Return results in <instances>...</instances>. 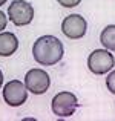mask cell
Wrapping results in <instances>:
<instances>
[{
	"label": "cell",
	"mask_w": 115,
	"mask_h": 121,
	"mask_svg": "<svg viewBox=\"0 0 115 121\" xmlns=\"http://www.w3.org/2000/svg\"><path fill=\"white\" fill-rule=\"evenodd\" d=\"M106 87L109 92H112L115 95V69L106 77Z\"/></svg>",
	"instance_id": "obj_10"
},
{
	"label": "cell",
	"mask_w": 115,
	"mask_h": 121,
	"mask_svg": "<svg viewBox=\"0 0 115 121\" xmlns=\"http://www.w3.org/2000/svg\"><path fill=\"white\" fill-rule=\"evenodd\" d=\"M18 48V39L12 32L0 34V57H9L15 54Z\"/></svg>",
	"instance_id": "obj_8"
},
{
	"label": "cell",
	"mask_w": 115,
	"mask_h": 121,
	"mask_svg": "<svg viewBox=\"0 0 115 121\" xmlns=\"http://www.w3.org/2000/svg\"><path fill=\"white\" fill-rule=\"evenodd\" d=\"M86 31H88V23L84 17H81L80 14H71L62 22V32L71 40H78L84 37Z\"/></svg>",
	"instance_id": "obj_7"
},
{
	"label": "cell",
	"mask_w": 115,
	"mask_h": 121,
	"mask_svg": "<svg viewBox=\"0 0 115 121\" xmlns=\"http://www.w3.org/2000/svg\"><path fill=\"white\" fill-rule=\"evenodd\" d=\"M65 49L63 43L54 35H41L34 41L32 55L40 66H54L62 61Z\"/></svg>",
	"instance_id": "obj_1"
},
{
	"label": "cell",
	"mask_w": 115,
	"mask_h": 121,
	"mask_svg": "<svg viewBox=\"0 0 115 121\" xmlns=\"http://www.w3.org/2000/svg\"><path fill=\"white\" fill-rule=\"evenodd\" d=\"M25 84H26L28 91L34 95H41L49 89L51 86V78L49 74L43 69H29L25 75Z\"/></svg>",
	"instance_id": "obj_6"
},
{
	"label": "cell",
	"mask_w": 115,
	"mask_h": 121,
	"mask_svg": "<svg viewBox=\"0 0 115 121\" xmlns=\"http://www.w3.org/2000/svg\"><path fill=\"white\" fill-rule=\"evenodd\" d=\"M8 17L15 26H26L34 18V8L26 0H14L8 6Z\"/></svg>",
	"instance_id": "obj_4"
},
{
	"label": "cell",
	"mask_w": 115,
	"mask_h": 121,
	"mask_svg": "<svg viewBox=\"0 0 115 121\" xmlns=\"http://www.w3.org/2000/svg\"><path fill=\"white\" fill-rule=\"evenodd\" d=\"M8 18H9V17H6V15H5V12H3V11H0V31H3V29L6 28Z\"/></svg>",
	"instance_id": "obj_12"
},
{
	"label": "cell",
	"mask_w": 115,
	"mask_h": 121,
	"mask_svg": "<svg viewBox=\"0 0 115 121\" xmlns=\"http://www.w3.org/2000/svg\"><path fill=\"white\" fill-rule=\"evenodd\" d=\"M3 100L8 106L18 107L28 100V87L18 80H11L3 86Z\"/></svg>",
	"instance_id": "obj_5"
},
{
	"label": "cell",
	"mask_w": 115,
	"mask_h": 121,
	"mask_svg": "<svg viewBox=\"0 0 115 121\" xmlns=\"http://www.w3.org/2000/svg\"><path fill=\"white\" fill-rule=\"evenodd\" d=\"M115 66V58L112 51L95 49L88 57V68L95 75H104Z\"/></svg>",
	"instance_id": "obj_2"
},
{
	"label": "cell",
	"mask_w": 115,
	"mask_h": 121,
	"mask_svg": "<svg viewBox=\"0 0 115 121\" xmlns=\"http://www.w3.org/2000/svg\"><path fill=\"white\" fill-rule=\"evenodd\" d=\"M57 2H58L63 8H74V6L80 5L81 0H57Z\"/></svg>",
	"instance_id": "obj_11"
},
{
	"label": "cell",
	"mask_w": 115,
	"mask_h": 121,
	"mask_svg": "<svg viewBox=\"0 0 115 121\" xmlns=\"http://www.w3.org/2000/svg\"><path fill=\"white\" fill-rule=\"evenodd\" d=\"M6 2H8V0H0V6H2V5H5Z\"/></svg>",
	"instance_id": "obj_14"
},
{
	"label": "cell",
	"mask_w": 115,
	"mask_h": 121,
	"mask_svg": "<svg viewBox=\"0 0 115 121\" xmlns=\"http://www.w3.org/2000/svg\"><path fill=\"white\" fill-rule=\"evenodd\" d=\"M77 107H78V100H77V95H74L72 92H58L51 101V109L54 115L60 118H68L74 115Z\"/></svg>",
	"instance_id": "obj_3"
},
{
	"label": "cell",
	"mask_w": 115,
	"mask_h": 121,
	"mask_svg": "<svg viewBox=\"0 0 115 121\" xmlns=\"http://www.w3.org/2000/svg\"><path fill=\"white\" fill-rule=\"evenodd\" d=\"M2 86H3V72L0 71V89H2Z\"/></svg>",
	"instance_id": "obj_13"
},
{
	"label": "cell",
	"mask_w": 115,
	"mask_h": 121,
	"mask_svg": "<svg viewBox=\"0 0 115 121\" xmlns=\"http://www.w3.org/2000/svg\"><path fill=\"white\" fill-rule=\"evenodd\" d=\"M100 41L106 49L115 52V25H107L100 34Z\"/></svg>",
	"instance_id": "obj_9"
}]
</instances>
